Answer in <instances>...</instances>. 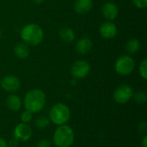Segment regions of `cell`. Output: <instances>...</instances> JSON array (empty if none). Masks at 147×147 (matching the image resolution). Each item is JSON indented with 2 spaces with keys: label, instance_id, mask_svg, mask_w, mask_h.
<instances>
[{
  "label": "cell",
  "instance_id": "obj_1",
  "mask_svg": "<svg viewBox=\"0 0 147 147\" xmlns=\"http://www.w3.org/2000/svg\"><path fill=\"white\" fill-rule=\"evenodd\" d=\"M24 107L32 114L40 112L47 102V96L43 90L40 89H33L28 90L24 96Z\"/></svg>",
  "mask_w": 147,
  "mask_h": 147
},
{
  "label": "cell",
  "instance_id": "obj_2",
  "mask_svg": "<svg viewBox=\"0 0 147 147\" xmlns=\"http://www.w3.org/2000/svg\"><path fill=\"white\" fill-rule=\"evenodd\" d=\"M22 40L28 46H37L44 40V31L36 23H28L22 27L20 32Z\"/></svg>",
  "mask_w": 147,
  "mask_h": 147
},
{
  "label": "cell",
  "instance_id": "obj_3",
  "mask_svg": "<svg viewBox=\"0 0 147 147\" xmlns=\"http://www.w3.org/2000/svg\"><path fill=\"white\" fill-rule=\"evenodd\" d=\"M74 131L66 124L59 126L53 135V141L57 147H71L74 143Z\"/></svg>",
  "mask_w": 147,
  "mask_h": 147
},
{
  "label": "cell",
  "instance_id": "obj_4",
  "mask_svg": "<svg viewBox=\"0 0 147 147\" xmlns=\"http://www.w3.org/2000/svg\"><path fill=\"white\" fill-rule=\"evenodd\" d=\"M69 107L62 102L54 104L49 110V120L57 126L65 125L71 119Z\"/></svg>",
  "mask_w": 147,
  "mask_h": 147
},
{
  "label": "cell",
  "instance_id": "obj_5",
  "mask_svg": "<svg viewBox=\"0 0 147 147\" xmlns=\"http://www.w3.org/2000/svg\"><path fill=\"white\" fill-rule=\"evenodd\" d=\"M115 71L121 76L130 75L135 69V61L129 55H122L115 63Z\"/></svg>",
  "mask_w": 147,
  "mask_h": 147
},
{
  "label": "cell",
  "instance_id": "obj_6",
  "mask_svg": "<svg viewBox=\"0 0 147 147\" xmlns=\"http://www.w3.org/2000/svg\"><path fill=\"white\" fill-rule=\"evenodd\" d=\"M133 88L127 84H122L115 88L113 93V97L117 103L125 104L133 98Z\"/></svg>",
  "mask_w": 147,
  "mask_h": 147
},
{
  "label": "cell",
  "instance_id": "obj_7",
  "mask_svg": "<svg viewBox=\"0 0 147 147\" xmlns=\"http://www.w3.org/2000/svg\"><path fill=\"white\" fill-rule=\"evenodd\" d=\"M90 71V65L86 60H77L71 68V74L75 79L84 78Z\"/></svg>",
  "mask_w": 147,
  "mask_h": 147
},
{
  "label": "cell",
  "instance_id": "obj_8",
  "mask_svg": "<svg viewBox=\"0 0 147 147\" xmlns=\"http://www.w3.org/2000/svg\"><path fill=\"white\" fill-rule=\"evenodd\" d=\"M33 135V130L32 127L26 123L21 122L17 124L13 131V138L17 140L19 142H26Z\"/></svg>",
  "mask_w": 147,
  "mask_h": 147
},
{
  "label": "cell",
  "instance_id": "obj_9",
  "mask_svg": "<svg viewBox=\"0 0 147 147\" xmlns=\"http://www.w3.org/2000/svg\"><path fill=\"white\" fill-rule=\"evenodd\" d=\"M3 90L9 93H15L21 88V82L19 78L14 75H7L0 81Z\"/></svg>",
  "mask_w": 147,
  "mask_h": 147
},
{
  "label": "cell",
  "instance_id": "obj_10",
  "mask_svg": "<svg viewBox=\"0 0 147 147\" xmlns=\"http://www.w3.org/2000/svg\"><path fill=\"white\" fill-rule=\"evenodd\" d=\"M118 33V29L116 25L110 21L104 22L101 24L99 28V34L103 39L110 40L116 36Z\"/></svg>",
  "mask_w": 147,
  "mask_h": 147
},
{
  "label": "cell",
  "instance_id": "obj_11",
  "mask_svg": "<svg viewBox=\"0 0 147 147\" xmlns=\"http://www.w3.org/2000/svg\"><path fill=\"white\" fill-rule=\"evenodd\" d=\"M102 14L103 17L109 21L115 20L119 14L118 6L112 1L105 3L102 7Z\"/></svg>",
  "mask_w": 147,
  "mask_h": 147
},
{
  "label": "cell",
  "instance_id": "obj_12",
  "mask_svg": "<svg viewBox=\"0 0 147 147\" xmlns=\"http://www.w3.org/2000/svg\"><path fill=\"white\" fill-rule=\"evenodd\" d=\"M92 40H90V38L84 36L80 38L77 43H76V51L78 53L81 54V55H85L87 54L92 48Z\"/></svg>",
  "mask_w": 147,
  "mask_h": 147
},
{
  "label": "cell",
  "instance_id": "obj_13",
  "mask_svg": "<svg viewBox=\"0 0 147 147\" xmlns=\"http://www.w3.org/2000/svg\"><path fill=\"white\" fill-rule=\"evenodd\" d=\"M93 7V0H75L74 9L78 15L89 13Z\"/></svg>",
  "mask_w": 147,
  "mask_h": 147
},
{
  "label": "cell",
  "instance_id": "obj_14",
  "mask_svg": "<svg viewBox=\"0 0 147 147\" xmlns=\"http://www.w3.org/2000/svg\"><path fill=\"white\" fill-rule=\"evenodd\" d=\"M30 53L29 46L24 42L17 43L14 47V54L20 59H24L28 57Z\"/></svg>",
  "mask_w": 147,
  "mask_h": 147
},
{
  "label": "cell",
  "instance_id": "obj_15",
  "mask_svg": "<svg viewBox=\"0 0 147 147\" xmlns=\"http://www.w3.org/2000/svg\"><path fill=\"white\" fill-rule=\"evenodd\" d=\"M6 105L11 111H18L22 107V100L16 94H9L6 98Z\"/></svg>",
  "mask_w": 147,
  "mask_h": 147
},
{
  "label": "cell",
  "instance_id": "obj_16",
  "mask_svg": "<svg viewBox=\"0 0 147 147\" xmlns=\"http://www.w3.org/2000/svg\"><path fill=\"white\" fill-rule=\"evenodd\" d=\"M59 35L65 43H71L76 38L75 32L69 27H62L59 31Z\"/></svg>",
  "mask_w": 147,
  "mask_h": 147
},
{
  "label": "cell",
  "instance_id": "obj_17",
  "mask_svg": "<svg viewBox=\"0 0 147 147\" xmlns=\"http://www.w3.org/2000/svg\"><path fill=\"white\" fill-rule=\"evenodd\" d=\"M140 48V43L137 39H131L126 43V50L130 54H134L139 52Z\"/></svg>",
  "mask_w": 147,
  "mask_h": 147
},
{
  "label": "cell",
  "instance_id": "obj_18",
  "mask_svg": "<svg viewBox=\"0 0 147 147\" xmlns=\"http://www.w3.org/2000/svg\"><path fill=\"white\" fill-rule=\"evenodd\" d=\"M50 124V120L46 115H39L34 119V126L38 129H46Z\"/></svg>",
  "mask_w": 147,
  "mask_h": 147
},
{
  "label": "cell",
  "instance_id": "obj_19",
  "mask_svg": "<svg viewBox=\"0 0 147 147\" xmlns=\"http://www.w3.org/2000/svg\"><path fill=\"white\" fill-rule=\"evenodd\" d=\"M133 97H134V102L137 103V104H144L146 102L147 100V96L146 94V92L144 91H137V92H134V95H133Z\"/></svg>",
  "mask_w": 147,
  "mask_h": 147
},
{
  "label": "cell",
  "instance_id": "obj_20",
  "mask_svg": "<svg viewBox=\"0 0 147 147\" xmlns=\"http://www.w3.org/2000/svg\"><path fill=\"white\" fill-rule=\"evenodd\" d=\"M139 72L140 77L144 79H147V59H144L139 65Z\"/></svg>",
  "mask_w": 147,
  "mask_h": 147
},
{
  "label": "cell",
  "instance_id": "obj_21",
  "mask_svg": "<svg viewBox=\"0 0 147 147\" xmlns=\"http://www.w3.org/2000/svg\"><path fill=\"white\" fill-rule=\"evenodd\" d=\"M20 119H21L22 122L26 123V124H28L33 120V114L30 111H28V110L26 109L25 111L22 112L21 116H20Z\"/></svg>",
  "mask_w": 147,
  "mask_h": 147
},
{
  "label": "cell",
  "instance_id": "obj_22",
  "mask_svg": "<svg viewBox=\"0 0 147 147\" xmlns=\"http://www.w3.org/2000/svg\"><path fill=\"white\" fill-rule=\"evenodd\" d=\"M134 4L138 9H146L147 6V0H132Z\"/></svg>",
  "mask_w": 147,
  "mask_h": 147
},
{
  "label": "cell",
  "instance_id": "obj_23",
  "mask_svg": "<svg viewBox=\"0 0 147 147\" xmlns=\"http://www.w3.org/2000/svg\"><path fill=\"white\" fill-rule=\"evenodd\" d=\"M36 147H51V142L47 139H43L39 140V142L36 145Z\"/></svg>",
  "mask_w": 147,
  "mask_h": 147
},
{
  "label": "cell",
  "instance_id": "obj_24",
  "mask_svg": "<svg viewBox=\"0 0 147 147\" xmlns=\"http://www.w3.org/2000/svg\"><path fill=\"white\" fill-rule=\"evenodd\" d=\"M138 129H139V132L141 133V134H146L147 130V123L146 121H143L139 123V126H138Z\"/></svg>",
  "mask_w": 147,
  "mask_h": 147
},
{
  "label": "cell",
  "instance_id": "obj_25",
  "mask_svg": "<svg viewBox=\"0 0 147 147\" xmlns=\"http://www.w3.org/2000/svg\"><path fill=\"white\" fill-rule=\"evenodd\" d=\"M18 144H19V141L16 140L15 138H13L8 142V147H17Z\"/></svg>",
  "mask_w": 147,
  "mask_h": 147
},
{
  "label": "cell",
  "instance_id": "obj_26",
  "mask_svg": "<svg viewBox=\"0 0 147 147\" xmlns=\"http://www.w3.org/2000/svg\"><path fill=\"white\" fill-rule=\"evenodd\" d=\"M140 146L141 147H147V135L145 134L140 141Z\"/></svg>",
  "mask_w": 147,
  "mask_h": 147
},
{
  "label": "cell",
  "instance_id": "obj_27",
  "mask_svg": "<svg viewBox=\"0 0 147 147\" xmlns=\"http://www.w3.org/2000/svg\"><path fill=\"white\" fill-rule=\"evenodd\" d=\"M0 147H8L7 141L3 138H0Z\"/></svg>",
  "mask_w": 147,
  "mask_h": 147
},
{
  "label": "cell",
  "instance_id": "obj_28",
  "mask_svg": "<svg viewBox=\"0 0 147 147\" xmlns=\"http://www.w3.org/2000/svg\"><path fill=\"white\" fill-rule=\"evenodd\" d=\"M33 3H37V4H40V3H42L45 0H31Z\"/></svg>",
  "mask_w": 147,
  "mask_h": 147
},
{
  "label": "cell",
  "instance_id": "obj_29",
  "mask_svg": "<svg viewBox=\"0 0 147 147\" xmlns=\"http://www.w3.org/2000/svg\"><path fill=\"white\" fill-rule=\"evenodd\" d=\"M1 37H2V32H1V29H0V39H1Z\"/></svg>",
  "mask_w": 147,
  "mask_h": 147
}]
</instances>
